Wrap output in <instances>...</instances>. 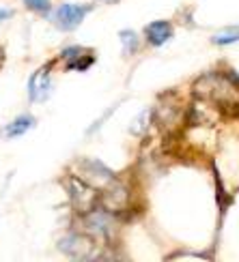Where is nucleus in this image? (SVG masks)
<instances>
[{
  "label": "nucleus",
  "mask_w": 239,
  "mask_h": 262,
  "mask_svg": "<svg viewBox=\"0 0 239 262\" xmlns=\"http://www.w3.org/2000/svg\"><path fill=\"white\" fill-rule=\"evenodd\" d=\"M91 11V7H84V5H71V3H65L58 7L56 15V26L63 28V30H73L80 26V21L84 19V15Z\"/></svg>",
  "instance_id": "obj_1"
},
{
  "label": "nucleus",
  "mask_w": 239,
  "mask_h": 262,
  "mask_svg": "<svg viewBox=\"0 0 239 262\" xmlns=\"http://www.w3.org/2000/svg\"><path fill=\"white\" fill-rule=\"evenodd\" d=\"M50 89H52V84H50V78H48L46 69H39L37 73H32V78L28 82L30 101H46L48 95H50Z\"/></svg>",
  "instance_id": "obj_2"
},
{
  "label": "nucleus",
  "mask_w": 239,
  "mask_h": 262,
  "mask_svg": "<svg viewBox=\"0 0 239 262\" xmlns=\"http://www.w3.org/2000/svg\"><path fill=\"white\" fill-rule=\"evenodd\" d=\"M145 32H147V39H149L151 46L160 48L172 37V26H170V21H166V19H157V21H153V24H149L145 28Z\"/></svg>",
  "instance_id": "obj_3"
},
{
  "label": "nucleus",
  "mask_w": 239,
  "mask_h": 262,
  "mask_svg": "<svg viewBox=\"0 0 239 262\" xmlns=\"http://www.w3.org/2000/svg\"><path fill=\"white\" fill-rule=\"evenodd\" d=\"M69 187H71V200L75 206H80V200H84L86 204V213H91V206L95 202V193L86 187L84 183H80L78 179H71L69 181Z\"/></svg>",
  "instance_id": "obj_4"
},
{
  "label": "nucleus",
  "mask_w": 239,
  "mask_h": 262,
  "mask_svg": "<svg viewBox=\"0 0 239 262\" xmlns=\"http://www.w3.org/2000/svg\"><path fill=\"white\" fill-rule=\"evenodd\" d=\"M35 116H28V114H22V116H17L13 123H9L7 127H5V138H17V136H22V134H26L28 129H32L35 127Z\"/></svg>",
  "instance_id": "obj_5"
},
{
  "label": "nucleus",
  "mask_w": 239,
  "mask_h": 262,
  "mask_svg": "<svg viewBox=\"0 0 239 262\" xmlns=\"http://www.w3.org/2000/svg\"><path fill=\"white\" fill-rule=\"evenodd\" d=\"M86 222H89V226H91V230H93V232L102 234V236H106L108 232H110V226H112L110 215L104 213V211H95V213H91L89 217H86Z\"/></svg>",
  "instance_id": "obj_6"
},
{
  "label": "nucleus",
  "mask_w": 239,
  "mask_h": 262,
  "mask_svg": "<svg viewBox=\"0 0 239 262\" xmlns=\"http://www.w3.org/2000/svg\"><path fill=\"white\" fill-rule=\"evenodd\" d=\"M211 41L215 46H231V43H237L239 41V26H229L220 32H215L211 37Z\"/></svg>",
  "instance_id": "obj_7"
},
{
  "label": "nucleus",
  "mask_w": 239,
  "mask_h": 262,
  "mask_svg": "<svg viewBox=\"0 0 239 262\" xmlns=\"http://www.w3.org/2000/svg\"><path fill=\"white\" fill-rule=\"evenodd\" d=\"M24 5L32 11H37V13H41V15H48L50 9H52L50 0H24Z\"/></svg>",
  "instance_id": "obj_8"
},
{
  "label": "nucleus",
  "mask_w": 239,
  "mask_h": 262,
  "mask_svg": "<svg viewBox=\"0 0 239 262\" xmlns=\"http://www.w3.org/2000/svg\"><path fill=\"white\" fill-rule=\"evenodd\" d=\"M121 41H123V46H125L127 52H136L138 50V37H136V32L123 30L121 32Z\"/></svg>",
  "instance_id": "obj_9"
},
{
  "label": "nucleus",
  "mask_w": 239,
  "mask_h": 262,
  "mask_svg": "<svg viewBox=\"0 0 239 262\" xmlns=\"http://www.w3.org/2000/svg\"><path fill=\"white\" fill-rule=\"evenodd\" d=\"M63 58L65 60H75V58H84V50L82 48H78V46H71V48H67V50H63Z\"/></svg>",
  "instance_id": "obj_10"
},
{
  "label": "nucleus",
  "mask_w": 239,
  "mask_h": 262,
  "mask_svg": "<svg viewBox=\"0 0 239 262\" xmlns=\"http://www.w3.org/2000/svg\"><path fill=\"white\" fill-rule=\"evenodd\" d=\"M11 13H9V11H3V9H0V21H3V19H7Z\"/></svg>",
  "instance_id": "obj_11"
},
{
  "label": "nucleus",
  "mask_w": 239,
  "mask_h": 262,
  "mask_svg": "<svg viewBox=\"0 0 239 262\" xmlns=\"http://www.w3.org/2000/svg\"><path fill=\"white\" fill-rule=\"evenodd\" d=\"M235 78H237V82H239V75H235Z\"/></svg>",
  "instance_id": "obj_12"
}]
</instances>
